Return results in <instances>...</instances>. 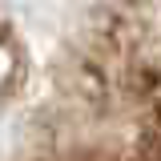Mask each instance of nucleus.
I'll use <instances>...</instances> for the list:
<instances>
[{
  "instance_id": "1",
  "label": "nucleus",
  "mask_w": 161,
  "mask_h": 161,
  "mask_svg": "<svg viewBox=\"0 0 161 161\" xmlns=\"http://www.w3.org/2000/svg\"><path fill=\"white\" fill-rule=\"evenodd\" d=\"M0 161H161V0H0Z\"/></svg>"
}]
</instances>
